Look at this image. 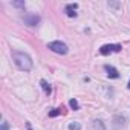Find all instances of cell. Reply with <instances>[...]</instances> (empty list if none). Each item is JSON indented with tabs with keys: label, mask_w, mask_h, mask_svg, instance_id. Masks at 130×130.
I'll list each match as a JSON object with an SVG mask.
<instances>
[{
	"label": "cell",
	"mask_w": 130,
	"mask_h": 130,
	"mask_svg": "<svg viewBox=\"0 0 130 130\" xmlns=\"http://www.w3.org/2000/svg\"><path fill=\"white\" fill-rule=\"evenodd\" d=\"M12 58H14V63L15 66L20 69V71H25V72H29L32 69V60L31 57L26 54V52H12Z\"/></svg>",
	"instance_id": "1"
},
{
	"label": "cell",
	"mask_w": 130,
	"mask_h": 130,
	"mask_svg": "<svg viewBox=\"0 0 130 130\" xmlns=\"http://www.w3.org/2000/svg\"><path fill=\"white\" fill-rule=\"evenodd\" d=\"M47 49H51L52 52H55V54H60V55H66L68 54V44L66 43H63V41H60V40H57V41H51L49 44H47Z\"/></svg>",
	"instance_id": "2"
},
{
	"label": "cell",
	"mask_w": 130,
	"mask_h": 130,
	"mask_svg": "<svg viewBox=\"0 0 130 130\" xmlns=\"http://www.w3.org/2000/svg\"><path fill=\"white\" fill-rule=\"evenodd\" d=\"M121 51V44H104L100 47V54L101 55H109L113 52H119Z\"/></svg>",
	"instance_id": "3"
},
{
	"label": "cell",
	"mask_w": 130,
	"mask_h": 130,
	"mask_svg": "<svg viewBox=\"0 0 130 130\" xmlns=\"http://www.w3.org/2000/svg\"><path fill=\"white\" fill-rule=\"evenodd\" d=\"M23 20H25V25H28V26H37L40 22V17L35 14H26L23 17Z\"/></svg>",
	"instance_id": "4"
},
{
	"label": "cell",
	"mask_w": 130,
	"mask_h": 130,
	"mask_svg": "<svg viewBox=\"0 0 130 130\" xmlns=\"http://www.w3.org/2000/svg\"><path fill=\"white\" fill-rule=\"evenodd\" d=\"M104 69H106V72H107V75H109L110 78H118V77H119L118 71H116L113 66H109V64H106V66H104Z\"/></svg>",
	"instance_id": "5"
},
{
	"label": "cell",
	"mask_w": 130,
	"mask_h": 130,
	"mask_svg": "<svg viewBox=\"0 0 130 130\" xmlns=\"http://www.w3.org/2000/svg\"><path fill=\"white\" fill-rule=\"evenodd\" d=\"M113 127H115V130H119L121 127H124V118L121 115H116L113 118Z\"/></svg>",
	"instance_id": "6"
},
{
	"label": "cell",
	"mask_w": 130,
	"mask_h": 130,
	"mask_svg": "<svg viewBox=\"0 0 130 130\" xmlns=\"http://www.w3.org/2000/svg\"><path fill=\"white\" fill-rule=\"evenodd\" d=\"M77 8H78L77 3H71V5H68V6H66V14H68L69 17H75V15H77V12H75Z\"/></svg>",
	"instance_id": "7"
},
{
	"label": "cell",
	"mask_w": 130,
	"mask_h": 130,
	"mask_svg": "<svg viewBox=\"0 0 130 130\" xmlns=\"http://www.w3.org/2000/svg\"><path fill=\"white\" fill-rule=\"evenodd\" d=\"M90 130H106V125H104V122H103L101 119H95V121L92 122Z\"/></svg>",
	"instance_id": "8"
},
{
	"label": "cell",
	"mask_w": 130,
	"mask_h": 130,
	"mask_svg": "<svg viewBox=\"0 0 130 130\" xmlns=\"http://www.w3.org/2000/svg\"><path fill=\"white\" fill-rule=\"evenodd\" d=\"M41 87H43V90H44V93L46 95H51V92H52V89H51V86L47 84V81H44V80H41Z\"/></svg>",
	"instance_id": "9"
},
{
	"label": "cell",
	"mask_w": 130,
	"mask_h": 130,
	"mask_svg": "<svg viewBox=\"0 0 130 130\" xmlns=\"http://www.w3.org/2000/svg\"><path fill=\"white\" fill-rule=\"evenodd\" d=\"M69 106H71L74 110H78V109H80V104H78V101H77L75 98H72V100L69 101Z\"/></svg>",
	"instance_id": "10"
},
{
	"label": "cell",
	"mask_w": 130,
	"mask_h": 130,
	"mask_svg": "<svg viewBox=\"0 0 130 130\" xmlns=\"http://www.w3.org/2000/svg\"><path fill=\"white\" fill-rule=\"evenodd\" d=\"M69 130H81V124L80 122H71L69 124Z\"/></svg>",
	"instance_id": "11"
},
{
	"label": "cell",
	"mask_w": 130,
	"mask_h": 130,
	"mask_svg": "<svg viewBox=\"0 0 130 130\" xmlns=\"http://www.w3.org/2000/svg\"><path fill=\"white\" fill-rule=\"evenodd\" d=\"M61 110H63V109H54V110H51V112H49V116H51V118L58 116V115L61 113Z\"/></svg>",
	"instance_id": "12"
},
{
	"label": "cell",
	"mask_w": 130,
	"mask_h": 130,
	"mask_svg": "<svg viewBox=\"0 0 130 130\" xmlns=\"http://www.w3.org/2000/svg\"><path fill=\"white\" fill-rule=\"evenodd\" d=\"M12 5L17 8H25V2H12Z\"/></svg>",
	"instance_id": "13"
},
{
	"label": "cell",
	"mask_w": 130,
	"mask_h": 130,
	"mask_svg": "<svg viewBox=\"0 0 130 130\" xmlns=\"http://www.w3.org/2000/svg\"><path fill=\"white\" fill-rule=\"evenodd\" d=\"M2 130H9V124H8L5 119L2 121Z\"/></svg>",
	"instance_id": "14"
},
{
	"label": "cell",
	"mask_w": 130,
	"mask_h": 130,
	"mask_svg": "<svg viewBox=\"0 0 130 130\" xmlns=\"http://www.w3.org/2000/svg\"><path fill=\"white\" fill-rule=\"evenodd\" d=\"M28 130H32V128H31V124H29V122H28Z\"/></svg>",
	"instance_id": "15"
},
{
	"label": "cell",
	"mask_w": 130,
	"mask_h": 130,
	"mask_svg": "<svg viewBox=\"0 0 130 130\" xmlns=\"http://www.w3.org/2000/svg\"><path fill=\"white\" fill-rule=\"evenodd\" d=\"M127 87H128V89H130V81H128V86H127Z\"/></svg>",
	"instance_id": "16"
}]
</instances>
